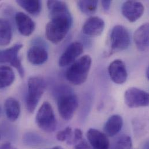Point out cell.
Segmentation results:
<instances>
[{
	"label": "cell",
	"instance_id": "cell-23",
	"mask_svg": "<svg viewBox=\"0 0 149 149\" xmlns=\"http://www.w3.org/2000/svg\"><path fill=\"white\" fill-rule=\"evenodd\" d=\"M23 143L28 146H37L44 142V139L34 132H27L23 136Z\"/></svg>",
	"mask_w": 149,
	"mask_h": 149
},
{
	"label": "cell",
	"instance_id": "cell-1",
	"mask_svg": "<svg viewBox=\"0 0 149 149\" xmlns=\"http://www.w3.org/2000/svg\"><path fill=\"white\" fill-rule=\"evenodd\" d=\"M47 6L51 20L45 27V36L50 42L57 44L66 36L73 24V18L67 4L61 1H48Z\"/></svg>",
	"mask_w": 149,
	"mask_h": 149
},
{
	"label": "cell",
	"instance_id": "cell-15",
	"mask_svg": "<svg viewBox=\"0 0 149 149\" xmlns=\"http://www.w3.org/2000/svg\"><path fill=\"white\" fill-rule=\"evenodd\" d=\"M27 59L33 65H41L48 61V53L42 45L36 44L29 49Z\"/></svg>",
	"mask_w": 149,
	"mask_h": 149
},
{
	"label": "cell",
	"instance_id": "cell-3",
	"mask_svg": "<svg viewBox=\"0 0 149 149\" xmlns=\"http://www.w3.org/2000/svg\"><path fill=\"white\" fill-rule=\"evenodd\" d=\"M92 59L89 55H84L71 65L66 73L67 79L74 85L84 83L91 67Z\"/></svg>",
	"mask_w": 149,
	"mask_h": 149
},
{
	"label": "cell",
	"instance_id": "cell-27",
	"mask_svg": "<svg viewBox=\"0 0 149 149\" xmlns=\"http://www.w3.org/2000/svg\"><path fill=\"white\" fill-rule=\"evenodd\" d=\"M74 148L75 149H91L88 143L83 139L75 144Z\"/></svg>",
	"mask_w": 149,
	"mask_h": 149
},
{
	"label": "cell",
	"instance_id": "cell-12",
	"mask_svg": "<svg viewBox=\"0 0 149 149\" xmlns=\"http://www.w3.org/2000/svg\"><path fill=\"white\" fill-rule=\"evenodd\" d=\"M87 139L93 149H109L110 142L107 135L100 131L90 128L86 133Z\"/></svg>",
	"mask_w": 149,
	"mask_h": 149
},
{
	"label": "cell",
	"instance_id": "cell-24",
	"mask_svg": "<svg viewBox=\"0 0 149 149\" xmlns=\"http://www.w3.org/2000/svg\"><path fill=\"white\" fill-rule=\"evenodd\" d=\"M132 146L131 138L127 135H124L117 142L115 149H131Z\"/></svg>",
	"mask_w": 149,
	"mask_h": 149
},
{
	"label": "cell",
	"instance_id": "cell-20",
	"mask_svg": "<svg viewBox=\"0 0 149 149\" xmlns=\"http://www.w3.org/2000/svg\"><path fill=\"white\" fill-rule=\"evenodd\" d=\"M16 3L30 14L37 16L41 11V2L36 0H19Z\"/></svg>",
	"mask_w": 149,
	"mask_h": 149
},
{
	"label": "cell",
	"instance_id": "cell-19",
	"mask_svg": "<svg viewBox=\"0 0 149 149\" xmlns=\"http://www.w3.org/2000/svg\"><path fill=\"white\" fill-rule=\"evenodd\" d=\"M12 38V29L10 22L0 17V46L9 45Z\"/></svg>",
	"mask_w": 149,
	"mask_h": 149
},
{
	"label": "cell",
	"instance_id": "cell-4",
	"mask_svg": "<svg viewBox=\"0 0 149 149\" xmlns=\"http://www.w3.org/2000/svg\"><path fill=\"white\" fill-rule=\"evenodd\" d=\"M28 91L26 97V105L28 111L32 113L36 109L45 88V79L41 77H31L28 80Z\"/></svg>",
	"mask_w": 149,
	"mask_h": 149
},
{
	"label": "cell",
	"instance_id": "cell-22",
	"mask_svg": "<svg viewBox=\"0 0 149 149\" xmlns=\"http://www.w3.org/2000/svg\"><path fill=\"white\" fill-rule=\"evenodd\" d=\"M98 1L96 0H85L77 1V5L79 10L87 15H91L95 13L97 8Z\"/></svg>",
	"mask_w": 149,
	"mask_h": 149
},
{
	"label": "cell",
	"instance_id": "cell-32",
	"mask_svg": "<svg viewBox=\"0 0 149 149\" xmlns=\"http://www.w3.org/2000/svg\"><path fill=\"white\" fill-rule=\"evenodd\" d=\"M51 149H63L62 147L61 146H55V147H54L53 148H52Z\"/></svg>",
	"mask_w": 149,
	"mask_h": 149
},
{
	"label": "cell",
	"instance_id": "cell-16",
	"mask_svg": "<svg viewBox=\"0 0 149 149\" xmlns=\"http://www.w3.org/2000/svg\"><path fill=\"white\" fill-rule=\"evenodd\" d=\"M149 23L141 26L135 32L134 41L138 49L141 51H145L149 48Z\"/></svg>",
	"mask_w": 149,
	"mask_h": 149
},
{
	"label": "cell",
	"instance_id": "cell-31",
	"mask_svg": "<svg viewBox=\"0 0 149 149\" xmlns=\"http://www.w3.org/2000/svg\"><path fill=\"white\" fill-rule=\"evenodd\" d=\"M146 77L148 78V79H149V68L148 67L147 68V70H146Z\"/></svg>",
	"mask_w": 149,
	"mask_h": 149
},
{
	"label": "cell",
	"instance_id": "cell-17",
	"mask_svg": "<svg viewBox=\"0 0 149 149\" xmlns=\"http://www.w3.org/2000/svg\"><path fill=\"white\" fill-rule=\"evenodd\" d=\"M123 126V119L118 114L111 116L106 121L104 131L105 134L109 136H114L118 134Z\"/></svg>",
	"mask_w": 149,
	"mask_h": 149
},
{
	"label": "cell",
	"instance_id": "cell-9",
	"mask_svg": "<svg viewBox=\"0 0 149 149\" xmlns=\"http://www.w3.org/2000/svg\"><path fill=\"white\" fill-rule=\"evenodd\" d=\"M83 45L78 41L70 44L61 56L59 65L61 67H65L73 63L76 59L83 53Z\"/></svg>",
	"mask_w": 149,
	"mask_h": 149
},
{
	"label": "cell",
	"instance_id": "cell-7",
	"mask_svg": "<svg viewBox=\"0 0 149 149\" xmlns=\"http://www.w3.org/2000/svg\"><path fill=\"white\" fill-rule=\"evenodd\" d=\"M22 47V44H17L6 49L0 50V64L9 63L17 70L21 77L24 75V68L19 57V52Z\"/></svg>",
	"mask_w": 149,
	"mask_h": 149
},
{
	"label": "cell",
	"instance_id": "cell-14",
	"mask_svg": "<svg viewBox=\"0 0 149 149\" xmlns=\"http://www.w3.org/2000/svg\"><path fill=\"white\" fill-rule=\"evenodd\" d=\"M105 27L104 20L97 16L88 19L82 26V32L89 36H99L103 33Z\"/></svg>",
	"mask_w": 149,
	"mask_h": 149
},
{
	"label": "cell",
	"instance_id": "cell-28",
	"mask_svg": "<svg viewBox=\"0 0 149 149\" xmlns=\"http://www.w3.org/2000/svg\"><path fill=\"white\" fill-rule=\"evenodd\" d=\"M101 3H102V6H103V9L106 11H107L110 9V6H111V1H110V0H103V1H102Z\"/></svg>",
	"mask_w": 149,
	"mask_h": 149
},
{
	"label": "cell",
	"instance_id": "cell-6",
	"mask_svg": "<svg viewBox=\"0 0 149 149\" xmlns=\"http://www.w3.org/2000/svg\"><path fill=\"white\" fill-rule=\"evenodd\" d=\"M131 43V37L128 30L123 26H114L110 34L111 51L110 55L127 49Z\"/></svg>",
	"mask_w": 149,
	"mask_h": 149
},
{
	"label": "cell",
	"instance_id": "cell-5",
	"mask_svg": "<svg viewBox=\"0 0 149 149\" xmlns=\"http://www.w3.org/2000/svg\"><path fill=\"white\" fill-rule=\"evenodd\" d=\"M38 127L46 132H52L56 128L57 122L53 108L49 102H44L39 109L36 117Z\"/></svg>",
	"mask_w": 149,
	"mask_h": 149
},
{
	"label": "cell",
	"instance_id": "cell-18",
	"mask_svg": "<svg viewBox=\"0 0 149 149\" xmlns=\"http://www.w3.org/2000/svg\"><path fill=\"white\" fill-rule=\"evenodd\" d=\"M4 109L8 118L12 121H16L20 114V105L15 98H8L4 104Z\"/></svg>",
	"mask_w": 149,
	"mask_h": 149
},
{
	"label": "cell",
	"instance_id": "cell-21",
	"mask_svg": "<svg viewBox=\"0 0 149 149\" xmlns=\"http://www.w3.org/2000/svg\"><path fill=\"white\" fill-rule=\"evenodd\" d=\"M15 78V73L10 67L0 66V89L10 86Z\"/></svg>",
	"mask_w": 149,
	"mask_h": 149
},
{
	"label": "cell",
	"instance_id": "cell-8",
	"mask_svg": "<svg viewBox=\"0 0 149 149\" xmlns=\"http://www.w3.org/2000/svg\"><path fill=\"white\" fill-rule=\"evenodd\" d=\"M149 93L138 88H130L124 94L125 104L130 108L146 107L149 105Z\"/></svg>",
	"mask_w": 149,
	"mask_h": 149
},
{
	"label": "cell",
	"instance_id": "cell-13",
	"mask_svg": "<svg viewBox=\"0 0 149 149\" xmlns=\"http://www.w3.org/2000/svg\"><path fill=\"white\" fill-rule=\"evenodd\" d=\"M16 24L19 33L24 36H30L36 29V23L26 14L19 12L15 16Z\"/></svg>",
	"mask_w": 149,
	"mask_h": 149
},
{
	"label": "cell",
	"instance_id": "cell-33",
	"mask_svg": "<svg viewBox=\"0 0 149 149\" xmlns=\"http://www.w3.org/2000/svg\"><path fill=\"white\" fill-rule=\"evenodd\" d=\"M0 114H1V108H0Z\"/></svg>",
	"mask_w": 149,
	"mask_h": 149
},
{
	"label": "cell",
	"instance_id": "cell-26",
	"mask_svg": "<svg viewBox=\"0 0 149 149\" xmlns=\"http://www.w3.org/2000/svg\"><path fill=\"white\" fill-rule=\"evenodd\" d=\"M82 139V132L79 128L75 129L71 140L68 143V145H74Z\"/></svg>",
	"mask_w": 149,
	"mask_h": 149
},
{
	"label": "cell",
	"instance_id": "cell-29",
	"mask_svg": "<svg viewBox=\"0 0 149 149\" xmlns=\"http://www.w3.org/2000/svg\"><path fill=\"white\" fill-rule=\"evenodd\" d=\"M0 149H16L11 143L7 142L0 145Z\"/></svg>",
	"mask_w": 149,
	"mask_h": 149
},
{
	"label": "cell",
	"instance_id": "cell-25",
	"mask_svg": "<svg viewBox=\"0 0 149 149\" xmlns=\"http://www.w3.org/2000/svg\"><path fill=\"white\" fill-rule=\"evenodd\" d=\"M73 130L71 127H68L65 129L60 131L56 135V139L60 142H65L68 143L72 139L73 136Z\"/></svg>",
	"mask_w": 149,
	"mask_h": 149
},
{
	"label": "cell",
	"instance_id": "cell-10",
	"mask_svg": "<svg viewBox=\"0 0 149 149\" xmlns=\"http://www.w3.org/2000/svg\"><path fill=\"white\" fill-rule=\"evenodd\" d=\"M145 7L143 3L136 1H127L121 8L123 15L130 22L137 21L143 15Z\"/></svg>",
	"mask_w": 149,
	"mask_h": 149
},
{
	"label": "cell",
	"instance_id": "cell-2",
	"mask_svg": "<svg viewBox=\"0 0 149 149\" xmlns=\"http://www.w3.org/2000/svg\"><path fill=\"white\" fill-rule=\"evenodd\" d=\"M54 94L57 100L58 111L65 120H71L78 107V99L69 88L59 86Z\"/></svg>",
	"mask_w": 149,
	"mask_h": 149
},
{
	"label": "cell",
	"instance_id": "cell-30",
	"mask_svg": "<svg viewBox=\"0 0 149 149\" xmlns=\"http://www.w3.org/2000/svg\"><path fill=\"white\" fill-rule=\"evenodd\" d=\"M144 149H149V143L148 142L144 145Z\"/></svg>",
	"mask_w": 149,
	"mask_h": 149
},
{
	"label": "cell",
	"instance_id": "cell-11",
	"mask_svg": "<svg viewBox=\"0 0 149 149\" xmlns=\"http://www.w3.org/2000/svg\"><path fill=\"white\" fill-rule=\"evenodd\" d=\"M109 73L111 79L117 84H124L128 77L126 66L120 59L115 60L110 64Z\"/></svg>",
	"mask_w": 149,
	"mask_h": 149
}]
</instances>
